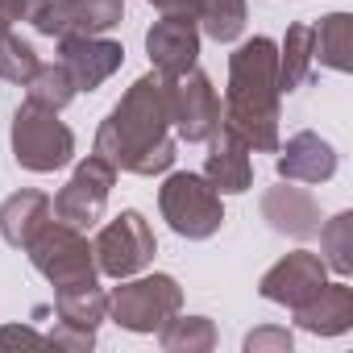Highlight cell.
<instances>
[{"label":"cell","instance_id":"cell-1","mask_svg":"<svg viewBox=\"0 0 353 353\" xmlns=\"http://www.w3.org/2000/svg\"><path fill=\"white\" fill-rule=\"evenodd\" d=\"M104 162L129 174H162L174 162V137H170V100H166V79L158 71L141 75L129 83V92L112 104V112L96 129V145Z\"/></svg>","mask_w":353,"mask_h":353},{"label":"cell","instance_id":"cell-2","mask_svg":"<svg viewBox=\"0 0 353 353\" xmlns=\"http://www.w3.org/2000/svg\"><path fill=\"white\" fill-rule=\"evenodd\" d=\"M279 42L270 38H245L229 54V88L221 125L233 129L250 150L274 154L279 141Z\"/></svg>","mask_w":353,"mask_h":353},{"label":"cell","instance_id":"cell-3","mask_svg":"<svg viewBox=\"0 0 353 353\" xmlns=\"http://www.w3.org/2000/svg\"><path fill=\"white\" fill-rule=\"evenodd\" d=\"M34 270L54 287V291H75V287H92L100 283V270H96V254H92V241L83 237V229H71L63 221H46L30 245H26Z\"/></svg>","mask_w":353,"mask_h":353},{"label":"cell","instance_id":"cell-4","mask_svg":"<svg viewBox=\"0 0 353 353\" xmlns=\"http://www.w3.org/2000/svg\"><path fill=\"white\" fill-rule=\"evenodd\" d=\"M158 212L170 225V233H179L188 241H208L225 225V204L221 192L196 170H174L166 174V183L158 188Z\"/></svg>","mask_w":353,"mask_h":353},{"label":"cell","instance_id":"cell-5","mask_svg":"<svg viewBox=\"0 0 353 353\" xmlns=\"http://www.w3.org/2000/svg\"><path fill=\"white\" fill-rule=\"evenodd\" d=\"M9 141H13L17 166L34 170V174H54V170H63L75 158V133L59 121L54 108H42L34 100H26L13 112Z\"/></svg>","mask_w":353,"mask_h":353},{"label":"cell","instance_id":"cell-6","mask_svg":"<svg viewBox=\"0 0 353 353\" xmlns=\"http://www.w3.org/2000/svg\"><path fill=\"white\" fill-rule=\"evenodd\" d=\"M117 283L121 287L108 291V320L121 324L125 332L150 336L183 307V287L170 274H129Z\"/></svg>","mask_w":353,"mask_h":353},{"label":"cell","instance_id":"cell-7","mask_svg":"<svg viewBox=\"0 0 353 353\" xmlns=\"http://www.w3.org/2000/svg\"><path fill=\"white\" fill-rule=\"evenodd\" d=\"M92 254H96V270L108 274V279H129V274H141L154 254H158V241H154V229L150 221L137 212V208H125L117 212L92 241Z\"/></svg>","mask_w":353,"mask_h":353},{"label":"cell","instance_id":"cell-8","mask_svg":"<svg viewBox=\"0 0 353 353\" xmlns=\"http://www.w3.org/2000/svg\"><path fill=\"white\" fill-rule=\"evenodd\" d=\"M112 183H117V166L104 162L100 154H88L75 174L59 188V196L50 200V212L54 221L71 225V229H92L100 216H104V204L112 196Z\"/></svg>","mask_w":353,"mask_h":353},{"label":"cell","instance_id":"cell-9","mask_svg":"<svg viewBox=\"0 0 353 353\" xmlns=\"http://www.w3.org/2000/svg\"><path fill=\"white\" fill-rule=\"evenodd\" d=\"M170 100V129L183 141H208L221 129V96L204 71H183L179 79H166Z\"/></svg>","mask_w":353,"mask_h":353},{"label":"cell","instance_id":"cell-10","mask_svg":"<svg viewBox=\"0 0 353 353\" xmlns=\"http://www.w3.org/2000/svg\"><path fill=\"white\" fill-rule=\"evenodd\" d=\"M125 0H46L42 13L30 21L46 38H96L121 26Z\"/></svg>","mask_w":353,"mask_h":353},{"label":"cell","instance_id":"cell-11","mask_svg":"<svg viewBox=\"0 0 353 353\" xmlns=\"http://www.w3.org/2000/svg\"><path fill=\"white\" fill-rule=\"evenodd\" d=\"M324 283H328L324 258L312 254V250H295V254L279 258V262L258 279V295L270 299V303H279V307H291V312H295V307L307 303Z\"/></svg>","mask_w":353,"mask_h":353},{"label":"cell","instance_id":"cell-12","mask_svg":"<svg viewBox=\"0 0 353 353\" xmlns=\"http://www.w3.org/2000/svg\"><path fill=\"white\" fill-rule=\"evenodd\" d=\"M145 54L162 79H179L200 59V26L192 17L158 13V21L145 30Z\"/></svg>","mask_w":353,"mask_h":353},{"label":"cell","instance_id":"cell-13","mask_svg":"<svg viewBox=\"0 0 353 353\" xmlns=\"http://www.w3.org/2000/svg\"><path fill=\"white\" fill-rule=\"evenodd\" d=\"M59 63L67 67L75 92H96L104 79H112L125 63V46L112 38H63L59 42Z\"/></svg>","mask_w":353,"mask_h":353},{"label":"cell","instance_id":"cell-14","mask_svg":"<svg viewBox=\"0 0 353 353\" xmlns=\"http://www.w3.org/2000/svg\"><path fill=\"white\" fill-rule=\"evenodd\" d=\"M262 221L274 229V233H283V237H295V241H307V237H316V229H320V204H316V196L307 192V188H295V183H279V188H270L266 196H262Z\"/></svg>","mask_w":353,"mask_h":353},{"label":"cell","instance_id":"cell-15","mask_svg":"<svg viewBox=\"0 0 353 353\" xmlns=\"http://www.w3.org/2000/svg\"><path fill=\"white\" fill-rule=\"evenodd\" d=\"M204 179L221 192V196H241L254 188V162H250V145L233 133V129H216L208 137V162H204Z\"/></svg>","mask_w":353,"mask_h":353},{"label":"cell","instance_id":"cell-16","mask_svg":"<svg viewBox=\"0 0 353 353\" xmlns=\"http://www.w3.org/2000/svg\"><path fill=\"white\" fill-rule=\"evenodd\" d=\"M336 174V150L328 137L303 129L279 145V179L287 183H328Z\"/></svg>","mask_w":353,"mask_h":353},{"label":"cell","instance_id":"cell-17","mask_svg":"<svg viewBox=\"0 0 353 353\" xmlns=\"http://www.w3.org/2000/svg\"><path fill=\"white\" fill-rule=\"evenodd\" d=\"M295 324L312 336H341L353 328V287L345 279L336 283H324L307 303H299L295 312Z\"/></svg>","mask_w":353,"mask_h":353},{"label":"cell","instance_id":"cell-18","mask_svg":"<svg viewBox=\"0 0 353 353\" xmlns=\"http://www.w3.org/2000/svg\"><path fill=\"white\" fill-rule=\"evenodd\" d=\"M50 216H54V212H50V196H46V192H34V188L13 192L5 204H0V237H5L13 250H26L30 237H34Z\"/></svg>","mask_w":353,"mask_h":353},{"label":"cell","instance_id":"cell-19","mask_svg":"<svg viewBox=\"0 0 353 353\" xmlns=\"http://www.w3.org/2000/svg\"><path fill=\"white\" fill-rule=\"evenodd\" d=\"M316 71V34L307 21L287 26L283 42H279V92H299L307 88Z\"/></svg>","mask_w":353,"mask_h":353},{"label":"cell","instance_id":"cell-20","mask_svg":"<svg viewBox=\"0 0 353 353\" xmlns=\"http://www.w3.org/2000/svg\"><path fill=\"white\" fill-rule=\"evenodd\" d=\"M316 34V63L328 71H353V17L349 13H328L320 17V26H312Z\"/></svg>","mask_w":353,"mask_h":353},{"label":"cell","instance_id":"cell-21","mask_svg":"<svg viewBox=\"0 0 353 353\" xmlns=\"http://www.w3.org/2000/svg\"><path fill=\"white\" fill-rule=\"evenodd\" d=\"M158 345L166 353H208L216 345V328H212L208 316H179L174 312L158 328Z\"/></svg>","mask_w":353,"mask_h":353},{"label":"cell","instance_id":"cell-22","mask_svg":"<svg viewBox=\"0 0 353 353\" xmlns=\"http://www.w3.org/2000/svg\"><path fill=\"white\" fill-rule=\"evenodd\" d=\"M54 316L71 320L79 328H100V320H108V295L100 291V283L75 287V291H54Z\"/></svg>","mask_w":353,"mask_h":353},{"label":"cell","instance_id":"cell-23","mask_svg":"<svg viewBox=\"0 0 353 353\" xmlns=\"http://www.w3.org/2000/svg\"><path fill=\"white\" fill-rule=\"evenodd\" d=\"M316 237H320V258H324V266L345 279V274L353 270V212H336V216L320 221Z\"/></svg>","mask_w":353,"mask_h":353},{"label":"cell","instance_id":"cell-24","mask_svg":"<svg viewBox=\"0 0 353 353\" xmlns=\"http://www.w3.org/2000/svg\"><path fill=\"white\" fill-rule=\"evenodd\" d=\"M26 92H30L26 100H34V104H42V108H54V112H63V108L79 96L63 63H38V71L26 79Z\"/></svg>","mask_w":353,"mask_h":353},{"label":"cell","instance_id":"cell-25","mask_svg":"<svg viewBox=\"0 0 353 353\" xmlns=\"http://www.w3.org/2000/svg\"><path fill=\"white\" fill-rule=\"evenodd\" d=\"M196 26L212 42H237L245 34V0H204Z\"/></svg>","mask_w":353,"mask_h":353},{"label":"cell","instance_id":"cell-26","mask_svg":"<svg viewBox=\"0 0 353 353\" xmlns=\"http://www.w3.org/2000/svg\"><path fill=\"white\" fill-rule=\"evenodd\" d=\"M38 50L21 38V34H13V30H5L0 34V79H9V83H21L26 88V79L38 71Z\"/></svg>","mask_w":353,"mask_h":353},{"label":"cell","instance_id":"cell-27","mask_svg":"<svg viewBox=\"0 0 353 353\" xmlns=\"http://www.w3.org/2000/svg\"><path fill=\"white\" fill-rule=\"evenodd\" d=\"M46 341H50V349L83 353V349H92V345H96V328H79V324H71V320H59V324L46 332Z\"/></svg>","mask_w":353,"mask_h":353},{"label":"cell","instance_id":"cell-28","mask_svg":"<svg viewBox=\"0 0 353 353\" xmlns=\"http://www.w3.org/2000/svg\"><path fill=\"white\" fill-rule=\"evenodd\" d=\"M241 349L245 353H291V332L279 324H262L241 341Z\"/></svg>","mask_w":353,"mask_h":353},{"label":"cell","instance_id":"cell-29","mask_svg":"<svg viewBox=\"0 0 353 353\" xmlns=\"http://www.w3.org/2000/svg\"><path fill=\"white\" fill-rule=\"evenodd\" d=\"M50 349V341L42 336V332H34V328H26V324H5L0 328V349Z\"/></svg>","mask_w":353,"mask_h":353},{"label":"cell","instance_id":"cell-30","mask_svg":"<svg viewBox=\"0 0 353 353\" xmlns=\"http://www.w3.org/2000/svg\"><path fill=\"white\" fill-rule=\"evenodd\" d=\"M150 5H154L158 13H170V17H192V21H196V13H200L204 0H150Z\"/></svg>","mask_w":353,"mask_h":353},{"label":"cell","instance_id":"cell-31","mask_svg":"<svg viewBox=\"0 0 353 353\" xmlns=\"http://www.w3.org/2000/svg\"><path fill=\"white\" fill-rule=\"evenodd\" d=\"M13 9H9V0H0V34H5V30H13Z\"/></svg>","mask_w":353,"mask_h":353}]
</instances>
